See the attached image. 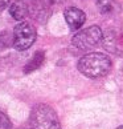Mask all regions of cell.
Here are the masks:
<instances>
[{"label":"cell","mask_w":123,"mask_h":129,"mask_svg":"<svg viewBox=\"0 0 123 129\" xmlns=\"http://www.w3.org/2000/svg\"><path fill=\"white\" fill-rule=\"evenodd\" d=\"M36 41V29L29 23L21 21L13 29V47L17 51L31 48Z\"/></svg>","instance_id":"obj_4"},{"label":"cell","mask_w":123,"mask_h":129,"mask_svg":"<svg viewBox=\"0 0 123 129\" xmlns=\"http://www.w3.org/2000/svg\"><path fill=\"white\" fill-rule=\"evenodd\" d=\"M95 2L102 15H114L120 11V4L118 0H95Z\"/></svg>","instance_id":"obj_7"},{"label":"cell","mask_w":123,"mask_h":129,"mask_svg":"<svg viewBox=\"0 0 123 129\" xmlns=\"http://www.w3.org/2000/svg\"><path fill=\"white\" fill-rule=\"evenodd\" d=\"M31 129H61V124L56 111L46 104H39L32 109Z\"/></svg>","instance_id":"obj_2"},{"label":"cell","mask_w":123,"mask_h":129,"mask_svg":"<svg viewBox=\"0 0 123 129\" xmlns=\"http://www.w3.org/2000/svg\"><path fill=\"white\" fill-rule=\"evenodd\" d=\"M13 45V35L11 36L8 32H3L0 33V51L8 48L9 45Z\"/></svg>","instance_id":"obj_9"},{"label":"cell","mask_w":123,"mask_h":129,"mask_svg":"<svg viewBox=\"0 0 123 129\" xmlns=\"http://www.w3.org/2000/svg\"><path fill=\"white\" fill-rule=\"evenodd\" d=\"M28 12H29V8H28V4L23 0H16L15 3H12L9 6V13L11 16L15 19V20H23L28 16Z\"/></svg>","instance_id":"obj_6"},{"label":"cell","mask_w":123,"mask_h":129,"mask_svg":"<svg viewBox=\"0 0 123 129\" xmlns=\"http://www.w3.org/2000/svg\"><path fill=\"white\" fill-rule=\"evenodd\" d=\"M116 129H123V125H122V126H119V128H116Z\"/></svg>","instance_id":"obj_12"},{"label":"cell","mask_w":123,"mask_h":129,"mask_svg":"<svg viewBox=\"0 0 123 129\" xmlns=\"http://www.w3.org/2000/svg\"><path fill=\"white\" fill-rule=\"evenodd\" d=\"M78 71L86 77L98 79L106 76L111 69V60L105 53L93 52L82 56L78 61Z\"/></svg>","instance_id":"obj_1"},{"label":"cell","mask_w":123,"mask_h":129,"mask_svg":"<svg viewBox=\"0 0 123 129\" xmlns=\"http://www.w3.org/2000/svg\"><path fill=\"white\" fill-rule=\"evenodd\" d=\"M102 39H103L102 29L98 25H91L75 33L72 39V43L75 48L82 51H89V49H93L94 47H97L102 41Z\"/></svg>","instance_id":"obj_3"},{"label":"cell","mask_w":123,"mask_h":129,"mask_svg":"<svg viewBox=\"0 0 123 129\" xmlns=\"http://www.w3.org/2000/svg\"><path fill=\"white\" fill-rule=\"evenodd\" d=\"M44 61H45L44 51H39V52H36V53L32 56V59H29V61L25 64V67H24L23 71H24V73H31V72H33V71H36L37 68H40Z\"/></svg>","instance_id":"obj_8"},{"label":"cell","mask_w":123,"mask_h":129,"mask_svg":"<svg viewBox=\"0 0 123 129\" xmlns=\"http://www.w3.org/2000/svg\"><path fill=\"white\" fill-rule=\"evenodd\" d=\"M65 20L68 23L69 28L72 31H78L79 28L83 25L85 20H86V15L82 9H79L77 7H69L65 9L64 12Z\"/></svg>","instance_id":"obj_5"},{"label":"cell","mask_w":123,"mask_h":129,"mask_svg":"<svg viewBox=\"0 0 123 129\" xmlns=\"http://www.w3.org/2000/svg\"><path fill=\"white\" fill-rule=\"evenodd\" d=\"M9 0H0V9H4L7 6H8Z\"/></svg>","instance_id":"obj_11"},{"label":"cell","mask_w":123,"mask_h":129,"mask_svg":"<svg viewBox=\"0 0 123 129\" xmlns=\"http://www.w3.org/2000/svg\"><path fill=\"white\" fill-rule=\"evenodd\" d=\"M0 129H12V122L4 112L0 111Z\"/></svg>","instance_id":"obj_10"}]
</instances>
